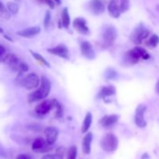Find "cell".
<instances>
[{"mask_svg": "<svg viewBox=\"0 0 159 159\" xmlns=\"http://www.w3.org/2000/svg\"><path fill=\"white\" fill-rule=\"evenodd\" d=\"M86 23L87 22L85 19L82 17H78L75 19L73 22V27L79 34L82 35H89L90 34V30Z\"/></svg>", "mask_w": 159, "mask_h": 159, "instance_id": "9", "label": "cell"}, {"mask_svg": "<svg viewBox=\"0 0 159 159\" xmlns=\"http://www.w3.org/2000/svg\"><path fill=\"white\" fill-rule=\"evenodd\" d=\"M6 7H7L9 12L12 14H14V15L18 13L19 9H20L18 4L16 2H8L7 4H6Z\"/></svg>", "mask_w": 159, "mask_h": 159, "instance_id": "26", "label": "cell"}, {"mask_svg": "<svg viewBox=\"0 0 159 159\" xmlns=\"http://www.w3.org/2000/svg\"><path fill=\"white\" fill-rule=\"evenodd\" d=\"M118 33L116 27L113 25H107L102 30V47L108 48L114 43L117 38Z\"/></svg>", "mask_w": 159, "mask_h": 159, "instance_id": "3", "label": "cell"}, {"mask_svg": "<svg viewBox=\"0 0 159 159\" xmlns=\"http://www.w3.org/2000/svg\"><path fill=\"white\" fill-rule=\"evenodd\" d=\"M108 11L110 15L113 18H119L122 13L119 0H110L108 4Z\"/></svg>", "mask_w": 159, "mask_h": 159, "instance_id": "17", "label": "cell"}, {"mask_svg": "<svg viewBox=\"0 0 159 159\" xmlns=\"http://www.w3.org/2000/svg\"><path fill=\"white\" fill-rule=\"evenodd\" d=\"M116 76H117V72L113 69H108L105 73V77L107 78V79H109V80H110V79H116Z\"/></svg>", "mask_w": 159, "mask_h": 159, "instance_id": "32", "label": "cell"}, {"mask_svg": "<svg viewBox=\"0 0 159 159\" xmlns=\"http://www.w3.org/2000/svg\"><path fill=\"white\" fill-rule=\"evenodd\" d=\"M61 21L62 26L65 29H68L71 23V19H70L69 12H68V8H64L61 12Z\"/></svg>", "mask_w": 159, "mask_h": 159, "instance_id": "22", "label": "cell"}, {"mask_svg": "<svg viewBox=\"0 0 159 159\" xmlns=\"http://www.w3.org/2000/svg\"><path fill=\"white\" fill-rule=\"evenodd\" d=\"M120 119L119 115L110 114L102 116L99 120V124L104 128H110L118 122Z\"/></svg>", "mask_w": 159, "mask_h": 159, "instance_id": "15", "label": "cell"}, {"mask_svg": "<svg viewBox=\"0 0 159 159\" xmlns=\"http://www.w3.org/2000/svg\"><path fill=\"white\" fill-rule=\"evenodd\" d=\"M158 43H159L158 36L156 35V34H153V35L149 38V40L147 41L146 45H147L148 47H149V48H155Z\"/></svg>", "mask_w": 159, "mask_h": 159, "instance_id": "25", "label": "cell"}, {"mask_svg": "<svg viewBox=\"0 0 159 159\" xmlns=\"http://www.w3.org/2000/svg\"><path fill=\"white\" fill-rule=\"evenodd\" d=\"M55 107V99H47L40 102L35 107V112L39 116H44L48 114Z\"/></svg>", "mask_w": 159, "mask_h": 159, "instance_id": "7", "label": "cell"}, {"mask_svg": "<svg viewBox=\"0 0 159 159\" xmlns=\"http://www.w3.org/2000/svg\"><path fill=\"white\" fill-rule=\"evenodd\" d=\"M89 8L92 13L99 16L105 11V4L102 0H91L89 3Z\"/></svg>", "mask_w": 159, "mask_h": 159, "instance_id": "13", "label": "cell"}, {"mask_svg": "<svg viewBox=\"0 0 159 159\" xmlns=\"http://www.w3.org/2000/svg\"><path fill=\"white\" fill-rule=\"evenodd\" d=\"M155 91H156V93L159 95V80L158 81V82H157V84H156V87H155Z\"/></svg>", "mask_w": 159, "mask_h": 159, "instance_id": "37", "label": "cell"}, {"mask_svg": "<svg viewBox=\"0 0 159 159\" xmlns=\"http://www.w3.org/2000/svg\"><path fill=\"white\" fill-rule=\"evenodd\" d=\"M0 16L6 20H9L10 18V12L1 0H0Z\"/></svg>", "mask_w": 159, "mask_h": 159, "instance_id": "24", "label": "cell"}, {"mask_svg": "<svg viewBox=\"0 0 159 159\" xmlns=\"http://www.w3.org/2000/svg\"><path fill=\"white\" fill-rule=\"evenodd\" d=\"M92 141H93V134L86 133L82 140V152L85 155H89L91 152Z\"/></svg>", "mask_w": 159, "mask_h": 159, "instance_id": "19", "label": "cell"}, {"mask_svg": "<svg viewBox=\"0 0 159 159\" xmlns=\"http://www.w3.org/2000/svg\"><path fill=\"white\" fill-rule=\"evenodd\" d=\"M54 1L57 4H61V0H54Z\"/></svg>", "mask_w": 159, "mask_h": 159, "instance_id": "38", "label": "cell"}, {"mask_svg": "<svg viewBox=\"0 0 159 159\" xmlns=\"http://www.w3.org/2000/svg\"><path fill=\"white\" fill-rule=\"evenodd\" d=\"M41 159H63V155L60 153L48 154L42 157Z\"/></svg>", "mask_w": 159, "mask_h": 159, "instance_id": "31", "label": "cell"}, {"mask_svg": "<svg viewBox=\"0 0 159 159\" xmlns=\"http://www.w3.org/2000/svg\"><path fill=\"white\" fill-rule=\"evenodd\" d=\"M3 33V29L2 27H0V34H2Z\"/></svg>", "mask_w": 159, "mask_h": 159, "instance_id": "39", "label": "cell"}, {"mask_svg": "<svg viewBox=\"0 0 159 159\" xmlns=\"http://www.w3.org/2000/svg\"><path fill=\"white\" fill-rule=\"evenodd\" d=\"M149 30L146 29L144 26H139L134 30L131 34V40L134 44H141L146 38H148L149 36Z\"/></svg>", "mask_w": 159, "mask_h": 159, "instance_id": "6", "label": "cell"}, {"mask_svg": "<svg viewBox=\"0 0 159 159\" xmlns=\"http://www.w3.org/2000/svg\"><path fill=\"white\" fill-rule=\"evenodd\" d=\"M30 52L31 53V54L33 55V57H34L36 60L40 62L41 64H43V65H45V66H47V67L51 66V65H50L49 62H48V61H47L46 59L43 57V56L40 55V54H38V53H37V52H34V51H30Z\"/></svg>", "mask_w": 159, "mask_h": 159, "instance_id": "23", "label": "cell"}, {"mask_svg": "<svg viewBox=\"0 0 159 159\" xmlns=\"http://www.w3.org/2000/svg\"><path fill=\"white\" fill-rule=\"evenodd\" d=\"M16 159H34V156L29 154H20L16 156Z\"/></svg>", "mask_w": 159, "mask_h": 159, "instance_id": "36", "label": "cell"}, {"mask_svg": "<svg viewBox=\"0 0 159 159\" xmlns=\"http://www.w3.org/2000/svg\"><path fill=\"white\" fill-rule=\"evenodd\" d=\"M116 94V88L113 85H109V86L103 87L99 93V97L106 98L109 96H112Z\"/></svg>", "mask_w": 159, "mask_h": 159, "instance_id": "21", "label": "cell"}, {"mask_svg": "<svg viewBox=\"0 0 159 159\" xmlns=\"http://www.w3.org/2000/svg\"><path fill=\"white\" fill-rule=\"evenodd\" d=\"M18 71H20V73L26 72V71H29V66L25 62H20V65H19Z\"/></svg>", "mask_w": 159, "mask_h": 159, "instance_id": "34", "label": "cell"}, {"mask_svg": "<svg viewBox=\"0 0 159 159\" xmlns=\"http://www.w3.org/2000/svg\"><path fill=\"white\" fill-rule=\"evenodd\" d=\"M78 149L76 146H71L68 151V159H76Z\"/></svg>", "mask_w": 159, "mask_h": 159, "instance_id": "27", "label": "cell"}, {"mask_svg": "<svg viewBox=\"0 0 159 159\" xmlns=\"http://www.w3.org/2000/svg\"><path fill=\"white\" fill-rule=\"evenodd\" d=\"M37 1H38V2H40L44 3V4L48 5V6H49V7L51 8V9H54V7H55L56 2L54 1V0H37Z\"/></svg>", "mask_w": 159, "mask_h": 159, "instance_id": "35", "label": "cell"}, {"mask_svg": "<svg viewBox=\"0 0 159 159\" xmlns=\"http://www.w3.org/2000/svg\"><path fill=\"white\" fill-rule=\"evenodd\" d=\"M51 23V16L50 11H47L46 15L44 17V21H43V26L45 29H48L50 27V25Z\"/></svg>", "mask_w": 159, "mask_h": 159, "instance_id": "30", "label": "cell"}, {"mask_svg": "<svg viewBox=\"0 0 159 159\" xmlns=\"http://www.w3.org/2000/svg\"><path fill=\"white\" fill-rule=\"evenodd\" d=\"M4 62L12 70H13V71H18L19 65H20V61L16 54H7Z\"/></svg>", "mask_w": 159, "mask_h": 159, "instance_id": "18", "label": "cell"}, {"mask_svg": "<svg viewBox=\"0 0 159 159\" xmlns=\"http://www.w3.org/2000/svg\"><path fill=\"white\" fill-rule=\"evenodd\" d=\"M54 108H56V110H56V116L57 117H62L64 115L63 107L57 100H55V107H54Z\"/></svg>", "mask_w": 159, "mask_h": 159, "instance_id": "29", "label": "cell"}, {"mask_svg": "<svg viewBox=\"0 0 159 159\" xmlns=\"http://www.w3.org/2000/svg\"><path fill=\"white\" fill-rule=\"evenodd\" d=\"M147 107L144 104H140L138 106L135 110L134 121L136 125L140 128H144L147 126V122L144 119V113H145Z\"/></svg>", "mask_w": 159, "mask_h": 159, "instance_id": "8", "label": "cell"}, {"mask_svg": "<svg viewBox=\"0 0 159 159\" xmlns=\"http://www.w3.org/2000/svg\"><path fill=\"white\" fill-rule=\"evenodd\" d=\"M92 123H93V115L90 112H88L86 113L85 116V119H84L83 124H82V134H86L88 132V130H89L90 127L92 125Z\"/></svg>", "mask_w": 159, "mask_h": 159, "instance_id": "20", "label": "cell"}, {"mask_svg": "<svg viewBox=\"0 0 159 159\" xmlns=\"http://www.w3.org/2000/svg\"><path fill=\"white\" fill-rule=\"evenodd\" d=\"M44 135L46 138V141L50 145H53L57 140L59 135V131L56 127H48L45 128Z\"/></svg>", "mask_w": 159, "mask_h": 159, "instance_id": "14", "label": "cell"}, {"mask_svg": "<svg viewBox=\"0 0 159 159\" xmlns=\"http://www.w3.org/2000/svg\"><path fill=\"white\" fill-rule=\"evenodd\" d=\"M50 146L52 145L48 144L46 140L43 139V138H37L33 142L32 150L36 152H38V153H43V152H46L51 150V148Z\"/></svg>", "mask_w": 159, "mask_h": 159, "instance_id": "10", "label": "cell"}, {"mask_svg": "<svg viewBox=\"0 0 159 159\" xmlns=\"http://www.w3.org/2000/svg\"><path fill=\"white\" fill-rule=\"evenodd\" d=\"M150 57L148 52L144 48L141 47H135L125 54V60L130 65H134L140 60H148Z\"/></svg>", "mask_w": 159, "mask_h": 159, "instance_id": "2", "label": "cell"}, {"mask_svg": "<svg viewBox=\"0 0 159 159\" xmlns=\"http://www.w3.org/2000/svg\"><path fill=\"white\" fill-rule=\"evenodd\" d=\"M6 50L4 46L0 44V62H4L5 59H6Z\"/></svg>", "mask_w": 159, "mask_h": 159, "instance_id": "33", "label": "cell"}, {"mask_svg": "<svg viewBox=\"0 0 159 159\" xmlns=\"http://www.w3.org/2000/svg\"><path fill=\"white\" fill-rule=\"evenodd\" d=\"M40 30H41V29H40V26H31V27L25 28V29L18 31V32H17V34L22 37L30 38V37L37 36V34H40Z\"/></svg>", "mask_w": 159, "mask_h": 159, "instance_id": "16", "label": "cell"}, {"mask_svg": "<svg viewBox=\"0 0 159 159\" xmlns=\"http://www.w3.org/2000/svg\"><path fill=\"white\" fill-rule=\"evenodd\" d=\"M156 9H157V10H158V12H159V5H158V6H157Z\"/></svg>", "mask_w": 159, "mask_h": 159, "instance_id": "40", "label": "cell"}, {"mask_svg": "<svg viewBox=\"0 0 159 159\" xmlns=\"http://www.w3.org/2000/svg\"><path fill=\"white\" fill-rule=\"evenodd\" d=\"M100 146L102 150L108 153L114 152L119 146V140L113 134H107L102 137L100 142Z\"/></svg>", "mask_w": 159, "mask_h": 159, "instance_id": "4", "label": "cell"}, {"mask_svg": "<svg viewBox=\"0 0 159 159\" xmlns=\"http://www.w3.org/2000/svg\"><path fill=\"white\" fill-rule=\"evenodd\" d=\"M51 89V82L46 76H42L40 79V87L36 91L32 92L28 95L29 103L42 100L48 96Z\"/></svg>", "mask_w": 159, "mask_h": 159, "instance_id": "1", "label": "cell"}, {"mask_svg": "<svg viewBox=\"0 0 159 159\" xmlns=\"http://www.w3.org/2000/svg\"><path fill=\"white\" fill-rule=\"evenodd\" d=\"M15 1H16V2H20V1H21V0H15Z\"/></svg>", "mask_w": 159, "mask_h": 159, "instance_id": "41", "label": "cell"}, {"mask_svg": "<svg viewBox=\"0 0 159 159\" xmlns=\"http://www.w3.org/2000/svg\"><path fill=\"white\" fill-rule=\"evenodd\" d=\"M120 6L121 12H126L130 9V0H120Z\"/></svg>", "mask_w": 159, "mask_h": 159, "instance_id": "28", "label": "cell"}, {"mask_svg": "<svg viewBox=\"0 0 159 159\" xmlns=\"http://www.w3.org/2000/svg\"><path fill=\"white\" fill-rule=\"evenodd\" d=\"M22 87L27 90H32L37 89L40 84V79L35 73H30L23 76L20 79L19 82Z\"/></svg>", "mask_w": 159, "mask_h": 159, "instance_id": "5", "label": "cell"}, {"mask_svg": "<svg viewBox=\"0 0 159 159\" xmlns=\"http://www.w3.org/2000/svg\"><path fill=\"white\" fill-rule=\"evenodd\" d=\"M80 50L82 55L89 60H93L96 57V53L90 42L82 41L80 45Z\"/></svg>", "mask_w": 159, "mask_h": 159, "instance_id": "11", "label": "cell"}, {"mask_svg": "<svg viewBox=\"0 0 159 159\" xmlns=\"http://www.w3.org/2000/svg\"><path fill=\"white\" fill-rule=\"evenodd\" d=\"M48 51L54 55L58 56V57H62L65 59L69 58V51H68V48L65 44H58L57 46L48 49Z\"/></svg>", "mask_w": 159, "mask_h": 159, "instance_id": "12", "label": "cell"}]
</instances>
